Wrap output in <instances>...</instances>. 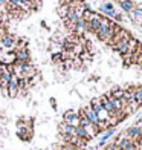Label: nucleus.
I'll use <instances>...</instances> for the list:
<instances>
[{
    "label": "nucleus",
    "mask_w": 142,
    "mask_h": 150,
    "mask_svg": "<svg viewBox=\"0 0 142 150\" xmlns=\"http://www.w3.org/2000/svg\"><path fill=\"white\" fill-rule=\"evenodd\" d=\"M95 34H96V37H98L99 42L110 45V43H112V38H113V35H115L113 29H112V20L107 18V17H103V18H101L99 28H98V31L95 32Z\"/></svg>",
    "instance_id": "1"
},
{
    "label": "nucleus",
    "mask_w": 142,
    "mask_h": 150,
    "mask_svg": "<svg viewBox=\"0 0 142 150\" xmlns=\"http://www.w3.org/2000/svg\"><path fill=\"white\" fill-rule=\"evenodd\" d=\"M122 136L125 139H130L133 142L141 144L142 142V129L138 127V126H130V127H127L125 130L122 132Z\"/></svg>",
    "instance_id": "2"
},
{
    "label": "nucleus",
    "mask_w": 142,
    "mask_h": 150,
    "mask_svg": "<svg viewBox=\"0 0 142 150\" xmlns=\"http://www.w3.org/2000/svg\"><path fill=\"white\" fill-rule=\"evenodd\" d=\"M99 12L103 14L104 17H107V18H115L116 17V9H115V5H113V2H110V0H105V2H103L101 3V6H99Z\"/></svg>",
    "instance_id": "3"
},
{
    "label": "nucleus",
    "mask_w": 142,
    "mask_h": 150,
    "mask_svg": "<svg viewBox=\"0 0 142 150\" xmlns=\"http://www.w3.org/2000/svg\"><path fill=\"white\" fill-rule=\"evenodd\" d=\"M63 121L66 122V124H69V126H72V127H77L78 124H79V117H78V112H75V110H66L64 113H63Z\"/></svg>",
    "instance_id": "4"
},
{
    "label": "nucleus",
    "mask_w": 142,
    "mask_h": 150,
    "mask_svg": "<svg viewBox=\"0 0 142 150\" xmlns=\"http://www.w3.org/2000/svg\"><path fill=\"white\" fill-rule=\"evenodd\" d=\"M0 45L3 46V49H14L15 47V37L12 34L6 32L5 35L0 38Z\"/></svg>",
    "instance_id": "5"
},
{
    "label": "nucleus",
    "mask_w": 142,
    "mask_h": 150,
    "mask_svg": "<svg viewBox=\"0 0 142 150\" xmlns=\"http://www.w3.org/2000/svg\"><path fill=\"white\" fill-rule=\"evenodd\" d=\"M15 58L17 61H22V63H31V54L28 47H23V49H15Z\"/></svg>",
    "instance_id": "6"
},
{
    "label": "nucleus",
    "mask_w": 142,
    "mask_h": 150,
    "mask_svg": "<svg viewBox=\"0 0 142 150\" xmlns=\"http://www.w3.org/2000/svg\"><path fill=\"white\" fill-rule=\"evenodd\" d=\"M128 18H130L134 25H142V8L136 6V8L128 14Z\"/></svg>",
    "instance_id": "7"
},
{
    "label": "nucleus",
    "mask_w": 142,
    "mask_h": 150,
    "mask_svg": "<svg viewBox=\"0 0 142 150\" xmlns=\"http://www.w3.org/2000/svg\"><path fill=\"white\" fill-rule=\"evenodd\" d=\"M99 101H101V104H103V109L109 113V115H113L115 113V109H113V104L110 103V98L107 97V95H101L99 97Z\"/></svg>",
    "instance_id": "8"
},
{
    "label": "nucleus",
    "mask_w": 142,
    "mask_h": 150,
    "mask_svg": "<svg viewBox=\"0 0 142 150\" xmlns=\"http://www.w3.org/2000/svg\"><path fill=\"white\" fill-rule=\"evenodd\" d=\"M119 2V8L122 12H127V14H130V12L136 8V5H134V0H118Z\"/></svg>",
    "instance_id": "9"
},
{
    "label": "nucleus",
    "mask_w": 142,
    "mask_h": 150,
    "mask_svg": "<svg viewBox=\"0 0 142 150\" xmlns=\"http://www.w3.org/2000/svg\"><path fill=\"white\" fill-rule=\"evenodd\" d=\"M75 136L78 139H81V141H84V142H89L92 138L89 136V133L86 132V129H83V127H79V126H77L75 127Z\"/></svg>",
    "instance_id": "10"
},
{
    "label": "nucleus",
    "mask_w": 142,
    "mask_h": 150,
    "mask_svg": "<svg viewBox=\"0 0 142 150\" xmlns=\"http://www.w3.org/2000/svg\"><path fill=\"white\" fill-rule=\"evenodd\" d=\"M83 109H84V115H86V118L89 120L93 126H96L98 122H99V120H98V115L95 113L90 107H83Z\"/></svg>",
    "instance_id": "11"
},
{
    "label": "nucleus",
    "mask_w": 142,
    "mask_h": 150,
    "mask_svg": "<svg viewBox=\"0 0 142 150\" xmlns=\"http://www.w3.org/2000/svg\"><path fill=\"white\" fill-rule=\"evenodd\" d=\"M58 130H60V133H61V135H75V127L66 124L64 121L58 124Z\"/></svg>",
    "instance_id": "12"
},
{
    "label": "nucleus",
    "mask_w": 142,
    "mask_h": 150,
    "mask_svg": "<svg viewBox=\"0 0 142 150\" xmlns=\"http://www.w3.org/2000/svg\"><path fill=\"white\" fill-rule=\"evenodd\" d=\"M73 34H75L77 37H81V35L86 34V22L83 18L78 20V22L75 23V31H73Z\"/></svg>",
    "instance_id": "13"
},
{
    "label": "nucleus",
    "mask_w": 142,
    "mask_h": 150,
    "mask_svg": "<svg viewBox=\"0 0 142 150\" xmlns=\"http://www.w3.org/2000/svg\"><path fill=\"white\" fill-rule=\"evenodd\" d=\"M109 93H110L112 98H116V100H122L124 98V89L119 87V86H113L112 91H109Z\"/></svg>",
    "instance_id": "14"
},
{
    "label": "nucleus",
    "mask_w": 142,
    "mask_h": 150,
    "mask_svg": "<svg viewBox=\"0 0 142 150\" xmlns=\"http://www.w3.org/2000/svg\"><path fill=\"white\" fill-rule=\"evenodd\" d=\"M29 87H31L29 80H26V78H18V92H20V93L25 95L26 91H28Z\"/></svg>",
    "instance_id": "15"
},
{
    "label": "nucleus",
    "mask_w": 142,
    "mask_h": 150,
    "mask_svg": "<svg viewBox=\"0 0 142 150\" xmlns=\"http://www.w3.org/2000/svg\"><path fill=\"white\" fill-rule=\"evenodd\" d=\"M92 110L95 112V113H98L99 110H103V104H101V101H99V98H92L90 100V106H89Z\"/></svg>",
    "instance_id": "16"
},
{
    "label": "nucleus",
    "mask_w": 142,
    "mask_h": 150,
    "mask_svg": "<svg viewBox=\"0 0 142 150\" xmlns=\"http://www.w3.org/2000/svg\"><path fill=\"white\" fill-rule=\"evenodd\" d=\"M134 101L138 106H142V86L134 87Z\"/></svg>",
    "instance_id": "17"
},
{
    "label": "nucleus",
    "mask_w": 142,
    "mask_h": 150,
    "mask_svg": "<svg viewBox=\"0 0 142 150\" xmlns=\"http://www.w3.org/2000/svg\"><path fill=\"white\" fill-rule=\"evenodd\" d=\"M66 20H69V22H72V23H77L78 20H81V18L77 16V12L73 11V8L69 6V12H67V16H66Z\"/></svg>",
    "instance_id": "18"
},
{
    "label": "nucleus",
    "mask_w": 142,
    "mask_h": 150,
    "mask_svg": "<svg viewBox=\"0 0 142 150\" xmlns=\"http://www.w3.org/2000/svg\"><path fill=\"white\" fill-rule=\"evenodd\" d=\"M67 12H69V6H67V5H60L58 8H57V14H58L60 17H61L63 20L66 18Z\"/></svg>",
    "instance_id": "19"
},
{
    "label": "nucleus",
    "mask_w": 142,
    "mask_h": 150,
    "mask_svg": "<svg viewBox=\"0 0 142 150\" xmlns=\"http://www.w3.org/2000/svg\"><path fill=\"white\" fill-rule=\"evenodd\" d=\"M93 14H95V11H92L90 8H86L84 14H83V20H84L86 23H89L90 20H92V17H93Z\"/></svg>",
    "instance_id": "20"
},
{
    "label": "nucleus",
    "mask_w": 142,
    "mask_h": 150,
    "mask_svg": "<svg viewBox=\"0 0 142 150\" xmlns=\"http://www.w3.org/2000/svg\"><path fill=\"white\" fill-rule=\"evenodd\" d=\"M90 124H92V122H90L89 120H87L86 117H79V124H78L79 127H83V129H86V127H89Z\"/></svg>",
    "instance_id": "21"
},
{
    "label": "nucleus",
    "mask_w": 142,
    "mask_h": 150,
    "mask_svg": "<svg viewBox=\"0 0 142 150\" xmlns=\"http://www.w3.org/2000/svg\"><path fill=\"white\" fill-rule=\"evenodd\" d=\"M64 22V26H66V29L67 31H70V34H73V31H75V23H72V22H69V20H63Z\"/></svg>",
    "instance_id": "22"
},
{
    "label": "nucleus",
    "mask_w": 142,
    "mask_h": 150,
    "mask_svg": "<svg viewBox=\"0 0 142 150\" xmlns=\"http://www.w3.org/2000/svg\"><path fill=\"white\" fill-rule=\"evenodd\" d=\"M81 66H83V61H81L79 58L73 60V67H75V69H81Z\"/></svg>",
    "instance_id": "23"
},
{
    "label": "nucleus",
    "mask_w": 142,
    "mask_h": 150,
    "mask_svg": "<svg viewBox=\"0 0 142 150\" xmlns=\"http://www.w3.org/2000/svg\"><path fill=\"white\" fill-rule=\"evenodd\" d=\"M49 103H51V107L53 109V110H57V100L52 97V98H49Z\"/></svg>",
    "instance_id": "24"
},
{
    "label": "nucleus",
    "mask_w": 142,
    "mask_h": 150,
    "mask_svg": "<svg viewBox=\"0 0 142 150\" xmlns=\"http://www.w3.org/2000/svg\"><path fill=\"white\" fill-rule=\"evenodd\" d=\"M5 34H6V32H5V28H2V26H0V38H2Z\"/></svg>",
    "instance_id": "25"
},
{
    "label": "nucleus",
    "mask_w": 142,
    "mask_h": 150,
    "mask_svg": "<svg viewBox=\"0 0 142 150\" xmlns=\"http://www.w3.org/2000/svg\"><path fill=\"white\" fill-rule=\"evenodd\" d=\"M20 3H25V2H31V0H18Z\"/></svg>",
    "instance_id": "26"
},
{
    "label": "nucleus",
    "mask_w": 142,
    "mask_h": 150,
    "mask_svg": "<svg viewBox=\"0 0 142 150\" xmlns=\"http://www.w3.org/2000/svg\"><path fill=\"white\" fill-rule=\"evenodd\" d=\"M115 150H121V149H118V147H116V149H115Z\"/></svg>",
    "instance_id": "27"
},
{
    "label": "nucleus",
    "mask_w": 142,
    "mask_h": 150,
    "mask_svg": "<svg viewBox=\"0 0 142 150\" xmlns=\"http://www.w3.org/2000/svg\"><path fill=\"white\" fill-rule=\"evenodd\" d=\"M0 132H2V130H0Z\"/></svg>",
    "instance_id": "28"
},
{
    "label": "nucleus",
    "mask_w": 142,
    "mask_h": 150,
    "mask_svg": "<svg viewBox=\"0 0 142 150\" xmlns=\"http://www.w3.org/2000/svg\"><path fill=\"white\" fill-rule=\"evenodd\" d=\"M141 107H142V106H141Z\"/></svg>",
    "instance_id": "29"
},
{
    "label": "nucleus",
    "mask_w": 142,
    "mask_h": 150,
    "mask_svg": "<svg viewBox=\"0 0 142 150\" xmlns=\"http://www.w3.org/2000/svg\"><path fill=\"white\" fill-rule=\"evenodd\" d=\"M141 26H142V25H141Z\"/></svg>",
    "instance_id": "30"
}]
</instances>
